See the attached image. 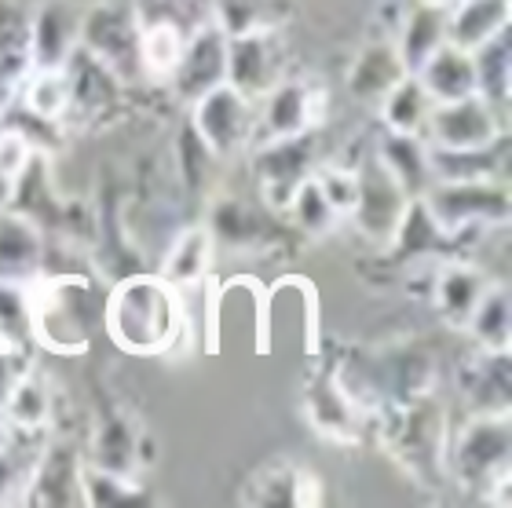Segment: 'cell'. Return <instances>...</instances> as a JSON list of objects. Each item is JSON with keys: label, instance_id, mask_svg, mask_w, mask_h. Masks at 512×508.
<instances>
[{"label": "cell", "instance_id": "cell-25", "mask_svg": "<svg viewBox=\"0 0 512 508\" xmlns=\"http://www.w3.org/2000/svg\"><path fill=\"white\" fill-rule=\"evenodd\" d=\"M512 0H454L447 8V44L476 52L480 44L509 30Z\"/></svg>", "mask_w": 512, "mask_h": 508}, {"label": "cell", "instance_id": "cell-17", "mask_svg": "<svg viewBox=\"0 0 512 508\" xmlns=\"http://www.w3.org/2000/svg\"><path fill=\"white\" fill-rule=\"evenodd\" d=\"M242 505H322V479L300 461H267L246 479L238 494Z\"/></svg>", "mask_w": 512, "mask_h": 508}, {"label": "cell", "instance_id": "cell-15", "mask_svg": "<svg viewBox=\"0 0 512 508\" xmlns=\"http://www.w3.org/2000/svg\"><path fill=\"white\" fill-rule=\"evenodd\" d=\"M85 461L96 468H107V472H118V476L139 479L150 465V435L128 413H103L96 421Z\"/></svg>", "mask_w": 512, "mask_h": 508}, {"label": "cell", "instance_id": "cell-16", "mask_svg": "<svg viewBox=\"0 0 512 508\" xmlns=\"http://www.w3.org/2000/svg\"><path fill=\"white\" fill-rule=\"evenodd\" d=\"M304 413H308L311 428L322 439H330V443L352 446L363 439L366 417L341 392V384L333 381V370H319L308 377V384H304Z\"/></svg>", "mask_w": 512, "mask_h": 508}, {"label": "cell", "instance_id": "cell-9", "mask_svg": "<svg viewBox=\"0 0 512 508\" xmlns=\"http://www.w3.org/2000/svg\"><path fill=\"white\" fill-rule=\"evenodd\" d=\"M505 136H509V117L498 114L483 96L436 103L421 132V139L436 150H483Z\"/></svg>", "mask_w": 512, "mask_h": 508}, {"label": "cell", "instance_id": "cell-18", "mask_svg": "<svg viewBox=\"0 0 512 508\" xmlns=\"http://www.w3.org/2000/svg\"><path fill=\"white\" fill-rule=\"evenodd\" d=\"M66 77H70V114H66V121H77V125H99L118 106L121 88H125L85 48H77L66 59Z\"/></svg>", "mask_w": 512, "mask_h": 508}, {"label": "cell", "instance_id": "cell-19", "mask_svg": "<svg viewBox=\"0 0 512 508\" xmlns=\"http://www.w3.org/2000/svg\"><path fill=\"white\" fill-rule=\"evenodd\" d=\"M81 461L70 443H48L37 454L26 483V505H85L81 494Z\"/></svg>", "mask_w": 512, "mask_h": 508}, {"label": "cell", "instance_id": "cell-31", "mask_svg": "<svg viewBox=\"0 0 512 508\" xmlns=\"http://www.w3.org/2000/svg\"><path fill=\"white\" fill-rule=\"evenodd\" d=\"M414 77L425 85L432 103H454V99L476 96V63H472V52H461L454 44H443Z\"/></svg>", "mask_w": 512, "mask_h": 508}, {"label": "cell", "instance_id": "cell-22", "mask_svg": "<svg viewBox=\"0 0 512 508\" xmlns=\"http://www.w3.org/2000/svg\"><path fill=\"white\" fill-rule=\"evenodd\" d=\"M44 275V234L41 227L15 209H0V278L30 286Z\"/></svg>", "mask_w": 512, "mask_h": 508}, {"label": "cell", "instance_id": "cell-6", "mask_svg": "<svg viewBox=\"0 0 512 508\" xmlns=\"http://www.w3.org/2000/svg\"><path fill=\"white\" fill-rule=\"evenodd\" d=\"M191 132L216 161H235L249 154L256 132V103L224 81L191 103Z\"/></svg>", "mask_w": 512, "mask_h": 508}, {"label": "cell", "instance_id": "cell-43", "mask_svg": "<svg viewBox=\"0 0 512 508\" xmlns=\"http://www.w3.org/2000/svg\"><path fill=\"white\" fill-rule=\"evenodd\" d=\"M315 180H319L326 202L333 205V212L348 220L355 209V198H359V172L355 165H333V161H322L315 169Z\"/></svg>", "mask_w": 512, "mask_h": 508}, {"label": "cell", "instance_id": "cell-35", "mask_svg": "<svg viewBox=\"0 0 512 508\" xmlns=\"http://www.w3.org/2000/svg\"><path fill=\"white\" fill-rule=\"evenodd\" d=\"M19 103L41 125H66V114H70L66 66H59V70H30L26 81L19 85Z\"/></svg>", "mask_w": 512, "mask_h": 508}, {"label": "cell", "instance_id": "cell-47", "mask_svg": "<svg viewBox=\"0 0 512 508\" xmlns=\"http://www.w3.org/2000/svg\"><path fill=\"white\" fill-rule=\"evenodd\" d=\"M417 4H432V8H450L454 0H417Z\"/></svg>", "mask_w": 512, "mask_h": 508}, {"label": "cell", "instance_id": "cell-30", "mask_svg": "<svg viewBox=\"0 0 512 508\" xmlns=\"http://www.w3.org/2000/svg\"><path fill=\"white\" fill-rule=\"evenodd\" d=\"M30 74V11L15 0H0V88L4 99L19 96Z\"/></svg>", "mask_w": 512, "mask_h": 508}, {"label": "cell", "instance_id": "cell-33", "mask_svg": "<svg viewBox=\"0 0 512 508\" xmlns=\"http://www.w3.org/2000/svg\"><path fill=\"white\" fill-rule=\"evenodd\" d=\"M476 63V96H483L487 103L498 110L502 117H509L512 103V41L509 30H502L498 37H491L487 44H480L472 52Z\"/></svg>", "mask_w": 512, "mask_h": 508}, {"label": "cell", "instance_id": "cell-12", "mask_svg": "<svg viewBox=\"0 0 512 508\" xmlns=\"http://www.w3.org/2000/svg\"><path fill=\"white\" fill-rule=\"evenodd\" d=\"M355 172H359V198H355V209L348 220L355 223V231L363 234L366 242L392 245L410 198H406L403 187L377 165L374 154H370L363 165H355Z\"/></svg>", "mask_w": 512, "mask_h": 508}, {"label": "cell", "instance_id": "cell-7", "mask_svg": "<svg viewBox=\"0 0 512 508\" xmlns=\"http://www.w3.org/2000/svg\"><path fill=\"white\" fill-rule=\"evenodd\" d=\"M96 63H103L121 85H139L143 81V66H139V19L132 8L99 0L88 4L85 22H81V41Z\"/></svg>", "mask_w": 512, "mask_h": 508}, {"label": "cell", "instance_id": "cell-40", "mask_svg": "<svg viewBox=\"0 0 512 508\" xmlns=\"http://www.w3.org/2000/svg\"><path fill=\"white\" fill-rule=\"evenodd\" d=\"M81 494H85V505L103 508V505H143L147 501V490L139 479L118 476V472H107V468H96L81 461Z\"/></svg>", "mask_w": 512, "mask_h": 508}, {"label": "cell", "instance_id": "cell-46", "mask_svg": "<svg viewBox=\"0 0 512 508\" xmlns=\"http://www.w3.org/2000/svg\"><path fill=\"white\" fill-rule=\"evenodd\" d=\"M11 435V428H8V417H4V410H0V443Z\"/></svg>", "mask_w": 512, "mask_h": 508}, {"label": "cell", "instance_id": "cell-4", "mask_svg": "<svg viewBox=\"0 0 512 508\" xmlns=\"http://www.w3.org/2000/svg\"><path fill=\"white\" fill-rule=\"evenodd\" d=\"M432 220L450 234L461 238L469 231H494L509 223V180H469V183H432L421 194Z\"/></svg>", "mask_w": 512, "mask_h": 508}, {"label": "cell", "instance_id": "cell-37", "mask_svg": "<svg viewBox=\"0 0 512 508\" xmlns=\"http://www.w3.org/2000/svg\"><path fill=\"white\" fill-rule=\"evenodd\" d=\"M205 227L213 234V245H227V249H238V253L242 249H260L267 238L260 209H249L238 198H220L213 205V216H209Z\"/></svg>", "mask_w": 512, "mask_h": 508}, {"label": "cell", "instance_id": "cell-26", "mask_svg": "<svg viewBox=\"0 0 512 508\" xmlns=\"http://www.w3.org/2000/svg\"><path fill=\"white\" fill-rule=\"evenodd\" d=\"M392 44L403 59L406 74H417L447 44V8H432V4H417L414 0L406 19L399 22Z\"/></svg>", "mask_w": 512, "mask_h": 508}, {"label": "cell", "instance_id": "cell-1", "mask_svg": "<svg viewBox=\"0 0 512 508\" xmlns=\"http://www.w3.org/2000/svg\"><path fill=\"white\" fill-rule=\"evenodd\" d=\"M103 322H107V337L114 340V348H121L125 355H139V359L172 355L191 329L180 289L169 286L158 271H132L118 278V286L107 297Z\"/></svg>", "mask_w": 512, "mask_h": 508}, {"label": "cell", "instance_id": "cell-2", "mask_svg": "<svg viewBox=\"0 0 512 508\" xmlns=\"http://www.w3.org/2000/svg\"><path fill=\"white\" fill-rule=\"evenodd\" d=\"M381 443L395 457V465L414 479L417 487L439 490L447 479V410L436 395H421L410 403L388 406L377 413Z\"/></svg>", "mask_w": 512, "mask_h": 508}, {"label": "cell", "instance_id": "cell-21", "mask_svg": "<svg viewBox=\"0 0 512 508\" xmlns=\"http://www.w3.org/2000/svg\"><path fill=\"white\" fill-rule=\"evenodd\" d=\"M406 77V66L395 52L392 41H381V37H370V41L355 52L348 74H344V88L355 103L377 106L388 92H392L399 81Z\"/></svg>", "mask_w": 512, "mask_h": 508}, {"label": "cell", "instance_id": "cell-27", "mask_svg": "<svg viewBox=\"0 0 512 508\" xmlns=\"http://www.w3.org/2000/svg\"><path fill=\"white\" fill-rule=\"evenodd\" d=\"M377 165L403 187L406 198H421L432 187V165H428V143L421 136H399L381 132L374 150Z\"/></svg>", "mask_w": 512, "mask_h": 508}, {"label": "cell", "instance_id": "cell-41", "mask_svg": "<svg viewBox=\"0 0 512 508\" xmlns=\"http://www.w3.org/2000/svg\"><path fill=\"white\" fill-rule=\"evenodd\" d=\"M33 154H37V147L22 128H0V209H11V198L19 191L22 172L30 169Z\"/></svg>", "mask_w": 512, "mask_h": 508}, {"label": "cell", "instance_id": "cell-29", "mask_svg": "<svg viewBox=\"0 0 512 508\" xmlns=\"http://www.w3.org/2000/svg\"><path fill=\"white\" fill-rule=\"evenodd\" d=\"M509 136L498 139L494 147L483 150H436L428 147V165H432V183H469V180H509Z\"/></svg>", "mask_w": 512, "mask_h": 508}, {"label": "cell", "instance_id": "cell-20", "mask_svg": "<svg viewBox=\"0 0 512 508\" xmlns=\"http://www.w3.org/2000/svg\"><path fill=\"white\" fill-rule=\"evenodd\" d=\"M494 282V275H487L480 264L469 260H447L432 271L428 282V300L436 307V315L447 322L450 329H465L472 307L480 304V297L487 293V286Z\"/></svg>", "mask_w": 512, "mask_h": 508}, {"label": "cell", "instance_id": "cell-23", "mask_svg": "<svg viewBox=\"0 0 512 508\" xmlns=\"http://www.w3.org/2000/svg\"><path fill=\"white\" fill-rule=\"evenodd\" d=\"M458 388L469 413H509V351L480 348L458 370Z\"/></svg>", "mask_w": 512, "mask_h": 508}, {"label": "cell", "instance_id": "cell-14", "mask_svg": "<svg viewBox=\"0 0 512 508\" xmlns=\"http://www.w3.org/2000/svg\"><path fill=\"white\" fill-rule=\"evenodd\" d=\"M88 0H41L30 11V70H59L77 52Z\"/></svg>", "mask_w": 512, "mask_h": 508}, {"label": "cell", "instance_id": "cell-42", "mask_svg": "<svg viewBox=\"0 0 512 508\" xmlns=\"http://www.w3.org/2000/svg\"><path fill=\"white\" fill-rule=\"evenodd\" d=\"M0 340L15 348H30V289L22 282L0 278Z\"/></svg>", "mask_w": 512, "mask_h": 508}, {"label": "cell", "instance_id": "cell-10", "mask_svg": "<svg viewBox=\"0 0 512 508\" xmlns=\"http://www.w3.org/2000/svg\"><path fill=\"white\" fill-rule=\"evenodd\" d=\"M26 289H30V337L55 355L88 351L85 318L66 293V278L37 275Z\"/></svg>", "mask_w": 512, "mask_h": 508}, {"label": "cell", "instance_id": "cell-39", "mask_svg": "<svg viewBox=\"0 0 512 508\" xmlns=\"http://www.w3.org/2000/svg\"><path fill=\"white\" fill-rule=\"evenodd\" d=\"M282 216H289V223H293L300 234H308V238H322V234H330L333 227L341 223V216L326 202V194H322L319 180H315V172L293 191V198H289Z\"/></svg>", "mask_w": 512, "mask_h": 508}, {"label": "cell", "instance_id": "cell-34", "mask_svg": "<svg viewBox=\"0 0 512 508\" xmlns=\"http://www.w3.org/2000/svg\"><path fill=\"white\" fill-rule=\"evenodd\" d=\"M461 333H469L483 351H512V297L509 282H491L480 304L472 307Z\"/></svg>", "mask_w": 512, "mask_h": 508}, {"label": "cell", "instance_id": "cell-44", "mask_svg": "<svg viewBox=\"0 0 512 508\" xmlns=\"http://www.w3.org/2000/svg\"><path fill=\"white\" fill-rule=\"evenodd\" d=\"M37 454L22 457L19 446L11 443V435L0 443V505H15V501L26 498V483H30V468L37 461Z\"/></svg>", "mask_w": 512, "mask_h": 508}, {"label": "cell", "instance_id": "cell-28", "mask_svg": "<svg viewBox=\"0 0 512 508\" xmlns=\"http://www.w3.org/2000/svg\"><path fill=\"white\" fill-rule=\"evenodd\" d=\"M213 249L216 245H213L209 227H205V223H194V227L180 231L169 242V249H165V256H161V264H158V275L165 278L169 286L180 289V293L191 286H202L205 278H209Z\"/></svg>", "mask_w": 512, "mask_h": 508}, {"label": "cell", "instance_id": "cell-5", "mask_svg": "<svg viewBox=\"0 0 512 508\" xmlns=\"http://www.w3.org/2000/svg\"><path fill=\"white\" fill-rule=\"evenodd\" d=\"M249 165H253L260 205H264L267 212H278V216H282L289 198H293V191L322 165V128L304 132V136L260 143V147L249 150Z\"/></svg>", "mask_w": 512, "mask_h": 508}, {"label": "cell", "instance_id": "cell-45", "mask_svg": "<svg viewBox=\"0 0 512 508\" xmlns=\"http://www.w3.org/2000/svg\"><path fill=\"white\" fill-rule=\"evenodd\" d=\"M30 370V348H15L0 340V410L8 403V395L15 392V384Z\"/></svg>", "mask_w": 512, "mask_h": 508}, {"label": "cell", "instance_id": "cell-3", "mask_svg": "<svg viewBox=\"0 0 512 508\" xmlns=\"http://www.w3.org/2000/svg\"><path fill=\"white\" fill-rule=\"evenodd\" d=\"M447 476L494 505H509L512 487V417L469 413L447 439Z\"/></svg>", "mask_w": 512, "mask_h": 508}, {"label": "cell", "instance_id": "cell-11", "mask_svg": "<svg viewBox=\"0 0 512 508\" xmlns=\"http://www.w3.org/2000/svg\"><path fill=\"white\" fill-rule=\"evenodd\" d=\"M227 81V37L220 33L213 19H202L187 33V44L180 52V63L169 74L165 85L172 88V96L191 106L194 99H202L205 92H213Z\"/></svg>", "mask_w": 512, "mask_h": 508}, {"label": "cell", "instance_id": "cell-13", "mask_svg": "<svg viewBox=\"0 0 512 508\" xmlns=\"http://www.w3.org/2000/svg\"><path fill=\"white\" fill-rule=\"evenodd\" d=\"M289 77L286 41L282 33H249V37H227V85L242 96L256 99Z\"/></svg>", "mask_w": 512, "mask_h": 508}, {"label": "cell", "instance_id": "cell-32", "mask_svg": "<svg viewBox=\"0 0 512 508\" xmlns=\"http://www.w3.org/2000/svg\"><path fill=\"white\" fill-rule=\"evenodd\" d=\"M187 26L172 19H139V66L143 81H169V74L180 63V52L187 44Z\"/></svg>", "mask_w": 512, "mask_h": 508}, {"label": "cell", "instance_id": "cell-8", "mask_svg": "<svg viewBox=\"0 0 512 508\" xmlns=\"http://www.w3.org/2000/svg\"><path fill=\"white\" fill-rule=\"evenodd\" d=\"M326 106H330V96H326L322 85H315L308 77H282L271 92H264V96L256 99L253 147L315 132L326 121Z\"/></svg>", "mask_w": 512, "mask_h": 508}, {"label": "cell", "instance_id": "cell-36", "mask_svg": "<svg viewBox=\"0 0 512 508\" xmlns=\"http://www.w3.org/2000/svg\"><path fill=\"white\" fill-rule=\"evenodd\" d=\"M432 96L425 92V85L417 81L414 74H406L399 85L374 106L381 114L384 132H399V136H421L425 132V121L432 114Z\"/></svg>", "mask_w": 512, "mask_h": 508}, {"label": "cell", "instance_id": "cell-24", "mask_svg": "<svg viewBox=\"0 0 512 508\" xmlns=\"http://www.w3.org/2000/svg\"><path fill=\"white\" fill-rule=\"evenodd\" d=\"M209 19L224 37L286 33L297 19V0H209Z\"/></svg>", "mask_w": 512, "mask_h": 508}, {"label": "cell", "instance_id": "cell-38", "mask_svg": "<svg viewBox=\"0 0 512 508\" xmlns=\"http://www.w3.org/2000/svg\"><path fill=\"white\" fill-rule=\"evenodd\" d=\"M4 417H8V428L15 435L41 432L44 424L52 421V388H48V381H44L33 366L26 370V377L15 384V392L8 395Z\"/></svg>", "mask_w": 512, "mask_h": 508}]
</instances>
